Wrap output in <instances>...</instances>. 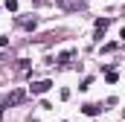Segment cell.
<instances>
[{"label": "cell", "mask_w": 125, "mask_h": 122, "mask_svg": "<svg viewBox=\"0 0 125 122\" xmlns=\"http://www.w3.org/2000/svg\"><path fill=\"white\" fill-rule=\"evenodd\" d=\"M119 38H122V41H125V26H122V29H119Z\"/></svg>", "instance_id": "cell-6"}, {"label": "cell", "mask_w": 125, "mask_h": 122, "mask_svg": "<svg viewBox=\"0 0 125 122\" xmlns=\"http://www.w3.org/2000/svg\"><path fill=\"white\" fill-rule=\"evenodd\" d=\"M6 9L9 12H18V0H6Z\"/></svg>", "instance_id": "cell-5"}, {"label": "cell", "mask_w": 125, "mask_h": 122, "mask_svg": "<svg viewBox=\"0 0 125 122\" xmlns=\"http://www.w3.org/2000/svg\"><path fill=\"white\" fill-rule=\"evenodd\" d=\"M50 87H52V81H47V79H44V81H35V84H32V93L38 96V93H47Z\"/></svg>", "instance_id": "cell-1"}, {"label": "cell", "mask_w": 125, "mask_h": 122, "mask_svg": "<svg viewBox=\"0 0 125 122\" xmlns=\"http://www.w3.org/2000/svg\"><path fill=\"white\" fill-rule=\"evenodd\" d=\"M35 23H38L35 18H21L18 20V26H23V29H35Z\"/></svg>", "instance_id": "cell-2"}, {"label": "cell", "mask_w": 125, "mask_h": 122, "mask_svg": "<svg viewBox=\"0 0 125 122\" xmlns=\"http://www.w3.org/2000/svg\"><path fill=\"white\" fill-rule=\"evenodd\" d=\"M102 111H105V108H99V105H84V113H87V116H99Z\"/></svg>", "instance_id": "cell-3"}, {"label": "cell", "mask_w": 125, "mask_h": 122, "mask_svg": "<svg viewBox=\"0 0 125 122\" xmlns=\"http://www.w3.org/2000/svg\"><path fill=\"white\" fill-rule=\"evenodd\" d=\"M105 29H108V20H96V41L105 35Z\"/></svg>", "instance_id": "cell-4"}]
</instances>
